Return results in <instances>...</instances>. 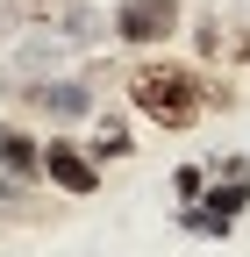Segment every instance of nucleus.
I'll list each match as a JSON object with an SVG mask.
<instances>
[{
    "label": "nucleus",
    "mask_w": 250,
    "mask_h": 257,
    "mask_svg": "<svg viewBox=\"0 0 250 257\" xmlns=\"http://www.w3.org/2000/svg\"><path fill=\"white\" fill-rule=\"evenodd\" d=\"M0 165H8V179H43V143L22 128H0Z\"/></svg>",
    "instance_id": "obj_5"
},
{
    "label": "nucleus",
    "mask_w": 250,
    "mask_h": 257,
    "mask_svg": "<svg viewBox=\"0 0 250 257\" xmlns=\"http://www.w3.org/2000/svg\"><path fill=\"white\" fill-rule=\"evenodd\" d=\"M86 157H93V165H100V157H129V128H121L114 114H100V121H93V143H86Z\"/></svg>",
    "instance_id": "obj_6"
},
{
    "label": "nucleus",
    "mask_w": 250,
    "mask_h": 257,
    "mask_svg": "<svg viewBox=\"0 0 250 257\" xmlns=\"http://www.w3.org/2000/svg\"><path fill=\"white\" fill-rule=\"evenodd\" d=\"M43 186L72 193V200H93V193H100V165L86 157V143L50 136V143H43Z\"/></svg>",
    "instance_id": "obj_4"
},
{
    "label": "nucleus",
    "mask_w": 250,
    "mask_h": 257,
    "mask_svg": "<svg viewBox=\"0 0 250 257\" xmlns=\"http://www.w3.org/2000/svg\"><path fill=\"white\" fill-rule=\"evenodd\" d=\"M172 193H179V207H200V193H207V165H179Z\"/></svg>",
    "instance_id": "obj_7"
},
{
    "label": "nucleus",
    "mask_w": 250,
    "mask_h": 257,
    "mask_svg": "<svg viewBox=\"0 0 250 257\" xmlns=\"http://www.w3.org/2000/svg\"><path fill=\"white\" fill-rule=\"evenodd\" d=\"M243 207H250V179H243V165L229 157V165H222V186H214L200 207H179V221H186L193 236H229V221H236Z\"/></svg>",
    "instance_id": "obj_3"
},
{
    "label": "nucleus",
    "mask_w": 250,
    "mask_h": 257,
    "mask_svg": "<svg viewBox=\"0 0 250 257\" xmlns=\"http://www.w3.org/2000/svg\"><path fill=\"white\" fill-rule=\"evenodd\" d=\"M179 22H186L179 0H121V8H114V36L129 50H158V43L179 36Z\"/></svg>",
    "instance_id": "obj_2"
},
{
    "label": "nucleus",
    "mask_w": 250,
    "mask_h": 257,
    "mask_svg": "<svg viewBox=\"0 0 250 257\" xmlns=\"http://www.w3.org/2000/svg\"><path fill=\"white\" fill-rule=\"evenodd\" d=\"M207 100L229 107V93L214 79H200V72H186V64H165L158 57V64H136V72H129V107L150 114L158 128H193L207 114Z\"/></svg>",
    "instance_id": "obj_1"
}]
</instances>
